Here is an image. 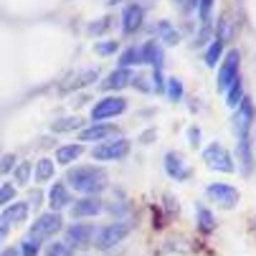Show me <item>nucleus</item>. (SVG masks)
<instances>
[{"mask_svg":"<svg viewBox=\"0 0 256 256\" xmlns=\"http://www.w3.org/2000/svg\"><path fill=\"white\" fill-rule=\"evenodd\" d=\"M236 160L244 175H251L254 170V152H251V137H241L238 148H236Z\"/></svg>","mask_w":256,"mask_h":256,"instance_id":"4468645a","label":"nucleus"},{"mask_svg":"<svg viewBox=\"0 0 256 256\" xmlns=\"http://www.w3.org/2000/svg\"><path fill=\"white\" fill-rule=\"evenodd\" d=\"M132 79H134V76H132L130 68H117V71H112V74L106 76V82H104L102 86H104L106 92H112V89H124Z\"/></svg>","mask_w":256,"mask_h":256,"instance_id":"a211bd4d","label":"nucleus"},{"mask_svg":"<svg viewBox=\"0 0 256 256\" xmlns=\"http://www.w3.org/2000/svg\"><path fill=\"white\" fill-rule=\"evenodd\" d=\"M254 120H256L254 104H251V99H246V96H244V99H241V104L236 106V114H234V132H236V137H238V140H241V137H248Z\"/></svg>","mask_w":256,"mask_h":256,"instance_id":"6e6552de","label":"nucleus"},{"mask_svg":"<svg viewBox=\"0 0 256 256\" xmlns=\"http://www.w3.org/2000/svg\"><path fill=\"white\" fill-rule=\"evenodd\" d=\"M76 127H79V117H68V120L54 122V132H66V130H76Z\"/></svg>","mask_w":256,"mask_h":256,"instance_id":"7c9ffc66","label":"nucleus"},{"mask_svg":"<svg viewBox=\"0 0 256 256\" xmlns=\"http://www.w3.org/2000/svg\"><path fill=\"white\" fill-rule=\"evenodd\" d=\"M114 3H122V0H106V6H114Z\"/></svg>","mask_w":256,"mask_h":256,"instance_id":"a19ab883","label":"nucleus"},{"mask_svg":"<svg viewBox=\"0 0 256 256\" xmlns=\"http://www.w3.org/2000/svg\"><path fill=\"white\" fill-rule=\"evenodd\" d=\"M106 172L102 168H94V165H86V168H74L68 170L66 175V182L74 190L84 193V196H99L104 188H106Z\"/></svg>","mask_w":256,"mask_h":256,"instance_id":"f257e3e1","label":"nucleus"},{"mask_svg":"<svg viewBox=\"0 0 256 256\" xmlns=\"http://www.w3.org/2000/svg\"><path fill=\"white\" fill-rule=\"evenodd\" d=\"M127 112V99L122 96H104L94 104L92 109V122H102V120H109V117H120Z\"/></svg>","mask_w":256,"mask_h":256,"instance_id":"20e7f679","label":"nucleus"},{"mask_svg":"<svg viewBox=\"0 0 256 256\" xmlns=\"http://www.w3.org/2000/svg\"><path fill=\"white\" fill-rule=\"evenodd\" d=\"M165 172L175 182H182V180L190 178V165L186 162V158H182L180 152H168L165 155Z\"/></svg>","mask_w":256,"mask_h":256,"instance_id":"9d476101","label":"nucleus"},{"mask_svg":"<svg viewBox=\"0 0 256 256\" xmlns=\"http://www.w3.org/2000/svg\"><path fill=\"white\" fill-rule=\"evenodd\" d=\"M155 33H158V38L165 41L168 46H175V44L180 41V33L170 26V20H160V23L155 26Z\"/></svg>","mask_w":256,"mask_h":256,"instance_id":"412c9836","label":"nucleus"},{"mask_svg":"<svg viewBox=\"0 0 256 256\" xmlns=\"http://www.w3.org/2000/svg\"><path fill=\"white\" fill-rule=\"evenodd\" d=\"M203 160L210 170H218V172H234L236 170V162H234V155L224 148L221 142H213L203 150Z\"/></svg>","mask_w":256,"mask_h":256,"instance_id":"7ed1b4c3","label":"nucleus"},{"mask_svg":"<svg viewBox=\"0 0 256 256\" xmlns=\"http://www.w3.org/2000/svg\"><path fill=\"white\" fill-rule=\"evenodd\" d=\"M38 251H41V246H38V241L36 238H23V244H20V256H38Z\"/></svg>","mask_w":256,"mask_h":256,"instance_id":"c85d7f7f","label":"nucleus"},{"mask_svg":"<svg viewBox=\"0 0 256 256\" xmlns=\"http://www.w3.org/2000/svg\"><path fill=\"white\" fill-rule=\"evenodd\" d=\"M30 170H33V165H30V162H20V165L16 168V182L26 186V182H28V178H30Z\"/></svg>","mask_w":256,"mask_h":256,"instance_id":"c756f323","label":"nucleus"},{"mask_svg":"<svg viewBox=\"0 0 256 256\" xmlns=\"http://www.w3.org/2000/svg\"><path fill=\"white\" fill-rule=\"evenodd\" d=\"M188 137H190V144L196 148V144L200 142V130H198V127H190V130H188Z\"/></svg>","mask_w":256,"mask_h":256,"instance_id":"e433bc0d","label":"nucleus"},{"mask_svg":"<svg viewBox=\"0 0 256 256\" xmlns=\"http://www.w3.org/2000/svg\"><path fill=\"white\" fill-rule=\"evenodd\" d=\"M221 54H224V41L218 38V36H213V41H210V46H208V51H206V66H216V61L221 58Z\"/></svg>","mask_w":256,"mask_h":256,"instance_id":"4be33fe9","label":"nucleus"},{"mask_svg":"<svg viewBox=\"0 0 256 256\" xmlns=\"http://www.w3.org/2000/svg\"><path fill=\"white\" fill-rule=\"evenodd\" d=\"M106 26H109V18H102L99 23L89 26V30H92V33H102V30H106Z\"/></svg>","mask_w":256,"mask_h":256,"instance_id":"c9c22d12","label":"nucleus"},{"mask_svg":"<svg viewBox=\"0 0 256 256\" xmlns=\"http://www.w3.org/2000/svg\"><path fill=\"white\" fill-rule=\"evenodd\" d=\"M196 213H198V226H200V231H203V234H210V231L216 228V218H213V213H210L208 208H203V206H198Z\"/></svg>","mask_w":256,"mask_h":256,"instance_id":"5701e85b","label":"nucleus"},{"mask_svg":"<svg viewBox=\"0 0 256 256\" xmlns=\"http://www.w3.org/2000/svg\"><path fill=\"white\" fill-rule=\"evenodd\" d=\"M102 210H104V206H102V200L96 196H86V198H82V200H76L74 206H71V216H74V218L99 216Z\"/></svg>","mask_w":256,"mask_h":256,"instance_id":"f8f14e48","label":"nucleus"},{"mask_svg":"<svg viewBox=\"0 0 256 256\" xmlns=\"http://www.w3.org/2000/svg\"><path fill=\"white\" fill-rule=\"evenodd\" d=\"M0 256H20V254H18L16 248H6V251H3V254H0Z\"/></svg>","mask_w":256,"mask_h":256,"instance_id":"58836bf2","label":"nucleus"},{"mask_svg":"<svg viewBox=\"0 0 256 256\" xmlns=\"http://www.w3.org/2000/svg\"><path fill=\"white\" fill-rule=\"evenodd\" d=\"M51 178H54V160L44 158V160L36 162V180L46 182V180H51Z\"/></svg>","mask_w":256,"mask_h":256,"instance_id":"b1692460","label":"nucleus"},{"mask_svg":"<svg viewBox=\"0 0 256 256\" xmlns=\"http://www.w3.org/2000/svg\"><path fill=\"white\" fill-rule=\"evenodd\" d=\"M46 256H74V248L66 241H54L46 246Z\"/></svg>","mask_w":256,"mask_h":256,"instance_id":"bb28decb","label":"nucleus"},{"mask_svg":"<svg viewBox=\"0 0 256 256\" xmlns=\"http://www.w3.org/2000/svg\"><path fill=\"white\" fill-rule=\"evenodd\" d=\"M92 238H94V226H89V224H74L66 231V244L71 248H74V246L84 248V246L92 244Z\"/></svg>","mask_w":256,"mask_h":256,"instance_id":"9b49d317","label":"nucleus"},{"mask_svg":"<svg viewBox=\"0 0 256 256\" xmlns=\"http://www.w3.org/2000/svg\"><path fill=\"white\" fill-rule=\"evenodd\" d=\"M117 41H106V44H96V54H102V56H106V54H114L117 51Z\"/></svg>","mask_w":256,"mask_h":256,"instance_id":"72a5a7b5","label":"nucleus"},{"mask_svg":"<svg viewBox=\"0 0 256 256\" xmlns=\"http://www.w3.org/2000/svg\"><path fill=\"white\" fill-rule=\"evenodd\" d=\"M140 56H142V64H152L155 71H162V46L158 41H148V44H142L140 46Z\"/></svg>","mask_w":256,"mask_h":256,"instance_id":"ddd939ff","label":"nucleus"},{"mask_svg":"<svg viewBox=\"0 0 256 256\" xmlns=\"http://www.w3.org/2000/svg\"><path fill=\"white\" fill-rule=\"evenodd\" d=\"M127 152H130V140L117 137V140L102 142L99 148H94L92 158L94 160H122V158H127Z\"/></svg>","mask_w":256,"mask_h":256,"instance_id":"423d86ee","label":"nucleus"},{"mask_svg":"<svg viewBox=\"0 0 256 256\" xmlns=\"http://www.w3.org/2000/svg\"><path fill=\"white\" fill-rule=\"evenodd\" d=\"M48 203H51V210H61V208H66V206H71V193H68V188L64 186V182H54L51 186V190H48Z\"/></svg>","mask_w":256,"mask_h":256,"instance_id":"2eb2a0df","label":"nucleus"},{"mask_svg":"<svg viewBox=\"0 0 256 256\" xmlns=\"http://www.w3.org/2000/svg\"><path fill=\"white\" fill-rule=\"evenodd\" d=\"M13 198H16V186L13 182H6V186L0 188V206H8Z\"/></svg>","mask_w":256,"mask_h":256,"instance_id":"473e14b6","label":"nucleus"},{"mask_svg":"<svg viewBox=\"0 0 256 256\" xmlns=\"http://www.w3.org/2000/svg\"><path fill=\"white\" fill-rule=\"evenodd\" d=\"M26 218H28V203H13L3 210L0 221H3L6 226H16V224H23Z\"/></svg>","mask_w":256,"mask_h":256,"instance_id":"f3484780","label":"nucleus"},{"mask_svg":"<svg viewBox=\"0 0 256 256\" xmlns=\"http://www.w3.org/2000/svg\"><path fill=\"white\" fill-rule=\"evenodd\" d=\"M178 3H182V0H178Z\"/></svg>","mask_w":256,"mask_h":256,"instance_id":"79ce46f5","label":"nucleus"},{"mask_svg":"<svg viewBox=\"0 0 256 256\" xmlns=\"http://www.w3.org/2000/svg\"><path fill=\"white\" fill-rule=\"evenodd\" d=\"M210 10H213V0H198V16H200V20L206 26L210 20Z\"/></svg>","mask_w":256,"mask_h":256,"instance_id":"2f4dec72","label":"nucleus"},{"mask_svg":"<svg viewBox=\"0 0 256 256\" xmlns=\"http://www.w3.org/2000/svg\"><path fill=\"white\" fill-rule=\"evenodd\" d=\"M112 132H114V127H109V124H92V127H86V130L79 132V140L82 142H102Z\"/></svg>","mask_w":256,"mask_h":256,"instance_id":"6ab92c4d","label":"nucleus"},{"mask_svg":"<svg viewBox=\"0 0 256 256\" xmlns=\"http://www.w3.org/2000/svg\"><path fill=\"white\" fill-rule=\"evenodd\" d=\"M142 18H144L142 6H127L124 13H122V30L124 33H134L142 26Z\"/></svg>","mask_w":256,"mask_h":256,"instance_id":"dca6fc26","label":"nucleus"},{"mask_svg":"<svg viewBox=\"0 0 256 256\" xmlns=\"http://www.w3.org/2000/svg\"><path fill=\"white\" fill-rule=\"evenodd\" d=\"M6 236H8V226H6L3 221H0V244L6 241Z\"/></svg>","mask_w":256,"mask_h":256,"instance_id":"4c0bfd02","label":"nucleus"},{"mask_svg":"<svg viewBox=\"0 0 256 256\" xmlns=\"http://www.w3.org/2000/svg\"><path fill=\"white\" fill-rule=\"evenodd\" d=\"M61 231V213H56V210H51V213H44L38 221H36L33 226H30V238H36V241H41V238H51L54 234H58Z\"/></svg>","mask_w":256,"mask_h":256,"instance_id":"0eeeda50","label":"nucleus"},{"mask_svg":"<svg viewBox=\"0 0 256 256\" xmlns=\"http://www.w3.org/2000/svg\"><path fill=\"white\" fill-rule=\"evenodd\" d=\"M16 162V155H3V160H0V172H8Z\"/></svg>","mask_w":256,"mask_h":256,"instance_id":"f704fd0d","label":"nucleus"},{"mask_svg":"<svg viewBox=\"0 0 256 256\" xmlns=\"http://www.w3.org/2000/svg\"><path fill=\"white\" fill-rule=\"evenodd\" d=\"M165 92H168L170 102H180V99H182V82H180L178 76H170V79L165 82Z\"/></svg>","mask_w":256,"mask_h":256,"instance_id":"a878e982","label":"nucleus"},{"mask_svg":"<svg viewBox=\"0 0 256 256\" xmlns=\"http://www.w3.org/2000/svg\"><path fill=\"white\" fill-rule=\"evenodd\" d=\"M206 196L213 203H218L221 208H234L238 203V198H241V193L234 186H228V182H213V186L206 188Z\"/></svg>","mask_w":256,"mask_h":256,"instance_id":"1a4fd4ad","label":"nucleus"},{"mask_svg":"<svg viewBox=\"0 0 256 256\" xmlns=\"http://www.w3.org/2000/svg\"><path fill=\"white\" fill-rule=\"evenodd\" d=\"M241 99H244V86H241V79L226 92V104L231 106V109H236L238 104H241Z\"/></svg>","mask_w":256,"mask_h":256,"instance_id":"cd10ccee","label":"nucleus"},{"mask_svg":"<svg viewBox=\"0 0 256 256\" xmlns=\"http://www.w3.org/2000/svg\"><path fill=\"white\" fill-rule=\"evenodd\" d=\"M186 3H188V8L193 10V8H198V0H186Z\"/></svg>","mask_w":256,"mask_h":256,"instance_id":"ea45409f","label":"nucleus"},{"mask_svg":"<svg viewBox=\"0 0 256 256\" xmlns=\"http://www.w3.org/2000/svg\"><path fill=\"white\" fill-rule=\"evenodd\" d=\"M82 152H84V144H82V142H76V144H64V148L56 150V162H58V165H71L74 160L82 158Z\"/></svg>","mask_w":256,"mask_h":256,"instance_id":"aec40b11","label":"nucleus"},{"mask_svg":"<svg viewBox=\"0 0 256 256\" xmlns=\"http://www.w3.org/2000/svg\"><path fill=\"white\" fill-rule=\"evenodd\" d=\"M238 68H241V54H238V51H228L226 58L221 61V68H218V79H216V82H218V84H216L218 92L226 94V92L241 79V76H238Z\"/></svg>","mask_w":256,"mask_h":256,"instance_id":"f03ea898","label":"nucleus"},{"mask_svg":"<svg viewBox=\"0 0 256 256\" xmlns=\"http://www.w3.org/2000/svg\"><path fill=\"white\" fill-rule=\"evenodd\" d=\"M130 231H132V226H130L127 221L109 224V226H104V228L96 234V246H99L102 251H106V248H112V246L122 244V241L130 236Z\"/></svg>","mask_w":256,"mask_h":256,"instance_id":"39448f33","label":"nucleus"},{"mask_svg":"<svg viewBox=\"0 0 256 256\" xmlns=\"http://www.w3.org/2000/svg\"><path fill=\"white\" fill-rule=\"evenodd\" d=\"M142 64V56H140V48H127L122 56H120V68H130V66H137Z\"/></svg>","mask_w":256,"mask_h":256,"instance_id":"393cba45","label":"nucleus"}]
</instances>
